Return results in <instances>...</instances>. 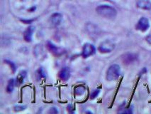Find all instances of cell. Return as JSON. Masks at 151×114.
I'll use <instances>...</instances> for the list:
<instances>
[{
  "instance_id": "cell-10",
  "label": "cell",
  "mask_w": 151,
  "mask_h": 114,
  "mask_svg": "<svg viewBox=\"0 0 151 114\" xmlns=\"http://www.w3.org/2000/svg\"><path fill=\"white\" fill-rule=\"evenodd\" d=\"M47 46H48V49L50 51V52H52V54H55V55H58V54L62 53V50L59 48V47H57L55 44L52 43V42L48 41L47 43Z\"/></svg>"
},
{
  "instance_id": "cell-12",
  "label": "cell",
  "mask_w": 151,
  "mask_h": 114,
  "mask_svg": "<svg viewBox=\"0 0 151 114\" xmlns=\"http://www.w3.org/2000/svg\"><path fill=\"white\" fill-rule=\"evenodd\" d=\"M86 89L83 86H78L75 89V93L77 96H82L85 93Z\"/></svg>"
},
{
  "instance_id": "cell-2",
  "label": "cell",
  "mask_w": 151,
  "mask_h": 114,
  "mask_svg": "<svg viewBox=\"0 0 151 114\" xmlns=\"http://www.w3.org/2000/svg\"><path fill=\"white\" fill-rule=\"evenodd\" d=\"M121 75V67L118 64H113L109 68L106 73V79L109 81H116Z\"/></svg>"
},
{
  "instance_id": "cell-20",
  "label": "cell",
  "mask_w": 151,
  "mask_h": 114,
  "mask_svg": "<svg viewBox=\"0 0 151 114\" xmlns=\"http://www.w3.org/2000/svg\"><path fill=\"white\" fill-rule=\"evenodd\" d=\"M146 41L148 44H151V34L150 35H148V36L146 37Z\"/></svg>"
},
{
  "instance_id": "cell-13",
  "label": "cell",
  "mask_w": 151,
  "mask_h": 114,
  "mask_svg": "<svg viewBox=\"0 0 151 114\" xmlns=\"http://www.w3.org/2000/svg\"><path fill=\"white\" fill-rule=\"evenodd\" d=\"M14 86H15V81L13 78H12V79H10L8 82L7 86H6V91H7L8 93L12 92L14 90Z\"/></svg>"
},
{
  "instance_id": "cell-16",
  "label": "cell",
  "mask_w": 151,
  "mask_h": 114,
  "mask_svg": "<svg viewBox=\"0 0 151 114\" xmlns=\"http://www.w3.org/2000/svg\"><path fill=\"white\" fill-rule=\"evenodd\" d=\"M99 92H100V91L99 90V89H96V90L93 91L92 94H91V96H90L91 99H95L96 96H97L99 94Z\"/></svg>"
},
{
  "instance_id": "cell-7",
  "label": "cell",
  "mask_w": 151,
  "mask_h": 114,
  "mask_svg": "<svg viewBox=\"0 0 151 114\" xmlns=\"http://www.w3.org/2000/svg\"><path fill=\"white\" fill-rule=\"evenodd\" d=\"M71 72H70V69L68 67L63 68L59 73V77L61 80L63 81H66L70 78Z\"/></svg>"
},
{
  "instance_id": "cell-8",
  "label": "cell",
  "mask_w": 151,
  "mask_h": 114,
  "mask_svg": "<svg viewBox=\"0 0 151 114\" xmlns=\"http://www.w3.org/2000/svg\"><path fill=\"white\" fill-rule=\"evenodd\" d=\"M137 7L138 8L145 10L151 9V1L150 0H139L137 2Z\"/></svg>"
},
{
  "instance_id": "cell-19",
  "label": "cell",
  "mask_w": 151,
  "mask_h": 114,
  "mask_svg": "<svg viewBox=\"0 0 151 114\" xmlns=\"http://www.w3.org/2000/svg\"><path fill=\"white\" fill-rule=\"evenodd\" d=\"M48 113H58V109L56 108H50V110H49Z\"/></svg>"
},
{
  "instance_id": "cell-5",
  "label": "cell",
  "mask_w": 151,
  "mask_h": 114,
  "mask_svg": "<svg viewBox=\"0 0 151 114\" xmlns=\"http://www.w3.org/2000/svg\"><path fill=\"white\" fill-rule=\"evenodd\" d=\"M150 27V24H149L148 19L145 17H142L139 19L138 23H137L136 28L137 30H139L140 31H146Z\"/></svg>"
},
{
  "instance_id": "cell-3",
  "label": "cell",
  "mask_w": 151,
  "mask_h": 114,
  "mask_svg": "<svg viewBox=\"0 0 151 114\" xmlns=\"http://www.w3.org/2000/svg\"><path fill=\"white\" fill-rule=\"evenodd\" d=\"M115 45L109 40L103 41L99 46V51L101 53H110L114 49Z\"/></svg>"
},
{
  "instance_id": "cell-9",
  "label": "cell",
  "mask_w": 151,
  "mask_h": 114,
  "mask_svg": "<svg viewBox=\"0 0 151 114\" xmlns=\"http://www.w3.org/2000/svg\"><path fill=\"white\" fill-rule=\"evenodd\" d=\"M63 20V16L62 15L59 13H55L54 15L51 16V18H50V21L51 23L53 24L54 26H58L60 24V23L62 22Z\"/></svg>"
},
{
  "instance_id": "cell-4",
  "label": "cell",
  "mask_w": 151,
  "mask_h": 114,
  "mask_svg": "<svg viewBox=\"0 0 151 114\" xmlns=\"http://www.w3.org/2000/svg\"><path fill=\"white\" fill-rule=\"evenodd\" d=\"M96 48L93 44H85L84 45L83 49H82V56L83 58H87L90 56H92L93 54H95Z\"/></svg>"
},
{
  "instance_id": "cell-11",
  "label": "cell",
  "mask_w": 151,
  "mask_h": 114,
  "mask_svg": "<svg viewBox=\"0 0 151 114\" xmlns=\"http://www.w3.org/2000/svg\"><path fill=\"white\" fill-rule=\"evenodd\" d=\"M26 77V72L25 71H22L20 73H19V76H17V84H18L19 85V84H22L23 82H24V79Z\"/></svg>"
},
{
  "instance_id": "cell-15",
  "label": "cell",
  "mask_w": 151,
  "mask_h": 114,
  "mask_svg": "<svg viewBox=\"0 0 151 114\" xmlns=\"http://www.w3.org/2000/svg\"><path fill=\"white\" fill-rule=\"evenodd\" d=\"M134 59V56L132 55V54H128L127 57H124V61H125L126 63H127V64H130V63L132 62Z\"/></svg>"
},
{
  "instance_id": "cell-18",
  "label": "cell",
  "mask_w": 151,
  "mask_h": 114,
  "mask_svg": "<svg viewBox=\"0 0 151 114\" xmlns=\"http://www.w3.org/2000/svg\"><path fill=\"white\" fill-rule=\"evenodd\" d=\"M5 62H6V64H10V66H11L12 69H13V72H15V71H16V66H15L14 64V63L11 62V61H8V60L5 61Z\"/></svg>"
},
{
  "instance_id": "cell-14",
  "label": "cell",
  "mask_w": 151,
  "mask_h": 114,
  "mask_svg": "<svg viewBox=\"0 0 151 114\" xmlns=\"http://www.w3.org/2000/svg\"><path fill=\"white\" fill-rule=\"evenodd\" d=\"M36 78L38 80L45 78V73L44 70H43L42 68H39V69L38 70V71L36 72Z\"/></svg>"
},
{
  "instance_id": "cell-17",
  "label": "cell",
  "mask_w": 151,
  "mask_h": 114,
  "mask_svg": "<svg viewBox=\"0 0 151 114\" xmlns=\"http://www.w3.org/2000/svg\"><path fill=\"white\" fill-rule=\"evenodd\" d=\"M26 108V106H17L14 107L15 111H21V110H24Z\"/></svg>"
},
{
  "instance_id": "cell-6",
  "label": "cell",
  "mask_w": 151,
  "mask_h": 114,
  "mask_svg": "<svg viewBox=\"0 0 151 114\" xmlns=\"http://www.w3.org/2000/svg\"><path fill=\"white\" fill-rule=\"evenodd\" d=\"M35 31V27L33 26H30L29 27L27 28V29L24 31V38L26 40V41L31 42L32 41L33 39V34Z\"/></svg>"
},
{
  "instance_id": "cell-1",
  "label": "cell",
  "mask_w": 151,
  "mask_h": 114,
  "mask_svg": "<svg viewBox=\"0 0 151 114\" xmlns=\"http://www.w3.org/2000/svg\"><path fill=\"white\" fill-rule=\"evenodd\" d=\"M96 11L101 17L107 19H113L116 16L117 12L114 8L109 5H99Z\"/></svg>"
}]
</instances>
